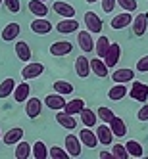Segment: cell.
<instances>
[{
    "mask_svg": "<svg viewBox=\"0 0 148 159\" xmlns=\"http://www.w3.org/2000/svg\"><path fill=\"white\" fill-rule=\"evenodd\" d=\"M44 73V65L41 61H27L25 67L21 69V77L23 81H31V79H37Z\"/></svg>",
    "mask_w": 148,
    "mask_h": 159,
    "instance_id": "6da1fadb",
    "label": "cell"
},
{
    "mask_svg": "<svg viewBox=\"0 0 148 159\" xmlns=\"http://www.w3.org/2000/svg\"><path fill=\"white\" fill-rule=\"evenodd\" d=\"M133 100L136 102H141V104H144V102L148 100V84L144 83H139V81H133V86L129 88V92H127Z\"/></svg>",
    "mask_w": 148,
    "mask_h": 159,
    "instance_id": "7a4b0ae2",
    "label": "cell"
},
{
    "mask_svg": "<svg viewBox=\"0 0 148 159\" xmlns=\"http://www.w3.org/2000/svg\"><path fill=\"white\" fill-rule=\"evenodd\" d=\"M85 25H87V31L90 33H102V29H104V21H102V17L94 12H87L85 14Z\"/></svg>",
    "mask_w": 148,
    "mask_h": 159,
    "instance_id": "3957f363",
    "label": "cell"
},
{
    "mask_svg": "<svg viewBox=\"0 0 148 159\" xmlns=\"http://www.w3.org/2000/svg\"><path fill=\"white\" fill-rule=\"evenodd\" d=\"M119 58H121V46H119L117 42H112L110 48H108V52H106V56L102 60H104V63L108 67H116L117 61H119Z\"/></svg>",
    "mask_w": 148,
    "mask_h": 159,
    "instance_id": "277c9868",
    "label": "cell"
},
{
    "mask_svg": "<svg viewBox=\"0 0 148 159\" xmlns=\"http://www.w3.org/2000/svg\"><path fill=\"white\" fill-rule=\"evenodd\" d=\"M131 23H133V16H131L129 12H125V10H123V14L113 16L112 21H110V25H112L113 31H121V29H125V27H129Z\"/></svg>",
    "mask_w": 148,
    "mask_h": 159,
    "instance_id": "5b68a950",
    "label": "cell"
},
{
    "mask_svg": "<svg viewBox=\"0 0 148 159\" xmlns=\"http://www.w3.org/2000/svg\"><path fill=\"white\" fill-rule=\"evenodd\" d=\"M77 29H79V21L73 19V17H64L62 21L56 23V31L62 33V35H71Z\"/></svg>",
    "mask_w": 148,
    "mask_h": 159,
    "instance_id": "8992f818",
    "label": "cell"
},
{
    "mask_svg": "<svg viewBox=\"0 0 148 159\" xmlns=\"http://www.w3.org/2000/svg\"><path fill=\"white\" fill-rule=\"evenodd\" d=\"M96 138H98V142L102 146H110L112 144L113 132H112V129H110L108 123H102V125H98V127H96Z\"/></svg>",
    "mask_w": 148,
    "mask_h": 159,
    "instance_id": "52a82bcc",
    "label": "cell"
},
{
    "mask_svg": "<svg viewBox=\"0 0 148 159\" xmlns=\"http://www.w3.org/2000/svg\"><path fill=\"white\" fill-rule=\"evenodd\" d=\"M90 35H93L90 31H81L77 35V44L81 46V50L85 54H90V52L94 50V40H93V37H90Z\"/></svg>",
    "mask_w": 148,
    "mask_h": 159,
    "instance_id": "ba28073f",
    "label": "cell"
},
{
    "mask_svg": "<svg viewBox=\"0 0 148 159\" xmlns=\"http://www.w3.org/2000/svg\"><path fill=\"white\" fill-rule=\"evenodd\" d=\"M42 111V104L39 98H27L25 100V113L29 119H37Z\"/></svg>",
    "mask_w": 148,
    "mask_h": 159,
    "instance_id": "9c48e42d",
    "label": "cell"
},
{
    "mask_svg": "<svg viewBox=\"0 0 148 159\" xmlns=\"http://www.w3.org/2000/svg\"><path fill=\"white\" fill-rule=\"evenodd\" d=\"M71 50H73V44L67 42V40H60V42H52L50 44V54L52 56H58V58L71 54Z\"/></svg>",
    "mask_w": 148,
    "mask_h": 159,
    "instance_id": "30bf717a",
    "label": "cell"
},
{
    "mask_svg": "<svg viewBox=\"0 0 148 159\" xmlns=\"http://www.w3.org/2000/svg\"><path fill=\"white\" fill-rule=\"evenodd\" d=\"M65 152L69 153V157H79L81 155V140L79 136H65Z\"/></svg>",
    "mask_w": 148,
    "mask_h": 159,
    "instance_id": "8fae6325",
    "label": "cell"
},
{
    "mask_svg": "<svg viewBox=\"0 0 148 159\" xmlns=\"http://www.w3.org/2000/svg\"><path fill=\"white\" fill-rule=\"evenodd\" d=\"M31 31L37 33V35H48L52 31V23L44 17H37L35 21H31Z\"/></svg>",
    "mask_w": 148,
    "mask_h": 159,
    "instance_id": "7c38bea8",
    "label": "cell"
},
{
    "mask_svg": "<svg viewBox=\"0 0 148 159\" xmlns=\"http://www.w3.org/2000/svg\"><path fill=\"white\" fill-rule=\"evenodd\" d=\"M79 140H81V144L83 146H87V148H96L98 146V138H96V132H93L88 127H85L81 132H79Z\"/></svg>",
    "mask_w": 148,
    "mask_h": 159,
    "instance_id": "4fadbf2b",
    "label": "cell"
},
{
    "mask_svg": "<svg viewBox=\"0 0 148 159\" xmlns=\"http://www.w3.org/2000/svg\"><path fill=\"white\" fill-rule=\"evenodd\" d=\"M75 73L81 77V79H87L90 75V60H87V56H79L75 60Z\"/></svg>",
    "mask_w": 148,
    "mask_h": 159,
    "instance_id": "5bb4252c",
    "label": "cell"
},
{
    "mask_svg": "<svg viewBox=\"0 0 148 159\" xmlns=\"http://www.w3.org/2000/svg\"><path fill=\"white\" fill-rule=\"evenodd\" d=\"M148 29V14H139L133 19V33L136 37H142Z\"/></svg>",
    "mask_w": 148,
    "mask_h": 159,
    "instance_id": "9a60e30c",
    "label": "cell"
},
{
    "mask_svg": "<svg viewBox=\"0 0 148 159\" xmlns=\"http://www.w3.org/2000/svg\"><path fill=\"white\" fill-rule=\"evenodd\" d=\"M44 106L46 107H50V109H54V111H60V109H64V106H65V100H64V96L62 94H48L46 98H44Z\"/></svg>",
    "mask_w": 148,
    "mask_h": 159,
    "instance_id": "2e32d148",
    "label": "cell"
},
{
    "mask_svg": "<svg viewBox=\"0 0 148 159\" xmlns=\"http://www.w3.org/2000/svg\"><path fill=\"white\" fill-rule=\"evenodd\" d=\"M108 125H110V129H112L113 136H117V138H123V136L127 134V125H125V121H123V119H119V117L113 115V117H112V121H110Z\"/></svg>",
    "mask_w": 148,
    "mask_h": 159,
    "instance_id": "e0dca14e",
    "label": "cell"
},
{
    "mask_svg": "<svg viewBox=\"0 0 148 159\" xmlns=\"http://www.w3.org/2000/svg\"><path fill=\"white\" fill-rule=\"evenodd\" d=\"M108 69H110V67L104 63V60H102V58H94V60H90V71H93L96 77H100V79L108 77V75H110V73H108Z\"/></svg>",
    "mask_w": 148,
    "mask_h": 159,
    "instance_id": "ac0fdd59",
    "label": "cell"
},
{
    "mask_svg": "<svg viewBox=\"0 0 148 159\" xmlns=\"http://www.w3.org/2000/svg\"><path fill=\"white\" fill-rule=\"evenodd\" d=\"M127 92H129V88L125 86V83H116V84L110 88L108 98L113 100V102H119V100H123L125 96H127Z\"/></svg>",
    "mask_w": 148,
    "mask_h": 159,
    "instance_id": "d6986e66",
    "label": "cell"
},
{
    "mask_svg": "<svg viewBox=\"0 0 148 159\" xmlns=\"http://www.w3.org/2000/svg\"><path fill=\"white\" fill-rule=\"evenodd\" d=\"M14 100L16 102H19V104H23V102L29 98V94H31V86H29V83L25 81V83H21V84H16V88H14Z\"/></svg>",
    "mask_w": 148,
    "mask_h": 159,
    "instance_id": "ffe728a7",
    "label": "cell"
},
{
    "mask_svg": "<svg viewBox=\"0 0 148 159\" xmlns=\"http://www.w3.org/2000/svg\"><path fill=\"white\" fill-rule=\"evenodd\" d=\"M112 79H113V83H133L135 73H133V69L123 67V69H116V71H113Z\"/></svg>",
    "mask_w": 148,
    "mask_h": 159,
    "instance_id": "44dd1931",
    "label": "cell"
},
{
    "mask_svg": "<svg viewBox=\"0 0 148 159\" xmlns=\"http://www.w3.org/2000/svg\"><path fill=\"white\" fill-rule=\"evenodd\" d=\"M27 8H29V12L37 17H46L48 16V6L44 4L42 0H31Z\"/></svg>",
    "mask_w": 148,
    "mask_h": 159,
    "instance_id": "7402d4cb",
    "label": "cell"
},
{
    "mask_svg": "<svg viewBox=\"0 0 148 159\" xmlns=\"http://www.w3.org/2000/svg\"><path fill=\"white\" fill-rule=\"evenodd\" d=\"M56 121H58V125H60V127H64V129H69V130H73V129L77 127V121L73 119V115H69V113H65L64 109H62L60 113H56Z\"/></svg>",
    "mask_w": 148,
    "mask_h": 159,
    "instance_id": "603a6c76",
    "label": "cell"
},
{
    "mask_svg": "<svg viewBox=\"0 0 148 159\" xmlns=\"http://www.w3.org/2000/svg\"><path fill=\"white\" fill-rule=\"evenodd\" d=\"M21 138H23V129H19V127L10 129V130L2 136V140H4L6 146H14V144H17Z\"/></svg>",
    "mask_w": 148,
    "mask_h": 159,
    "instance_id": "cb8c5ba5",
    "label": "cell"
},
{
    "mask_svg": "<svg viewBox=\"0 0 148 159\" xmlns=\"http://www.w3.org/2000/svg\"><path fill=\"white\" fill-rule=\"evenodd\" d=\"M52 10L62 17H75V8L71 4H67V2H54Z\"/></svg>",
    "mask_w": 148,
    "mask_h": 159,
    "instance_id": "d4e9b609",
    "label": "cell"
},
{
    "mask_svg": "<svg viewBox=\"0 0 148 159\" xmlns=\"http://www.w3.org/2000/svg\"><path fill=\"white\" fill-rule=\"evenodd\" d=\"M16 56L21 60V61H29L31 60V48H29V44L25 40H17L16 42Z\"/></svg>",
    "mask_w": 148,
    "mask_h": 159,
    "instance_id": "484cf974",
    "label": "cell"
},
{
    "mask_svg": "<svg viewBox=\"0 0 148 159\" xmlns=\"http://www.w3.org/2000/svg\"><path fill=\"white\" fill-rule=\"evenodd\" d=\"M79 115H81V123L85 125V127H88V129H90V127H94V125H96V121H98V115H96V111L88 109V107H83Z\"/></svg>",
    "mask_w": 148,
    "mask_h": 159,
    "instance_id": "4316f807",
    "label": "cell"
},
{
    "mask_svg": "<svg viewBox=\"0 0 148 159\" xmlns=\"http://www.w3.org/2000/svg\"><path fill=\"white\" fill-rule=\"evenodd\" d=\"M31 155L35 157V159H46L48 157V148H46V144H44L42 140L35 142V144L31 146Z\"/></svg>",
    "mask_w": 148,
    "mask_h": 159,
    "instance_id": "83f0119b",
    "label": "cell"
},
{
    "mask_svg": "<svg viewBox=\"0 0 148 159\" xmlns=\"http://www.w3.org/2000/svg\"><path fill=\"white\" fill-rule=\"evenodd\" d=\"M19 33H21V29H19L17 23H8V25L4 27V31H2V39H4L6 42L16 40V39L19 37Z\"/></svg>",
    "mask_w": 148,
    "mask_h": 159,
    "instance_id": "f1b7e54d",
    "label": "cell"
},
{
    "mask_svg": "<svg viewBox=\"0 0 148 159\" xmlns=\"http://www.w3.org/2000/svg\"><path fill=\"white\" fill-rule=\"evenodd\" d=\"M110 44H112V42H110V39H108L106 35H100V37H98V40L94 42V50H96V56H98V58H104V56H106Z\"/></svg>",
    "mask_w": 148,
    "mask_h": 159,
    "instance_id": "f546056e",
    "label": "cell"
},
{
    "mask_svg": "<svg viewBox=\"0 0 148 159\" xmlns=\"http://www.w3.org/2000/svg\"><path fill=\"white\" fill-rule=\"evenodd\" d=\"M83 107H85V102H83L81 98H75V100H71V102H65L64 111L69 113V115H77V113H81Z\"/></svg>",
    "mask_w": 148,
    "mask_h": 159,
    "instance_id": "4dcf8cb0",
    "label": "cell"
},
{
    "mask_svg": "<svg viewBox=\"0 0 148 159\" xmlns=\"http://www.w3.org/2000/svg\"><path fill=\"white\" fill-rule=\"evenodd\" d=\"M14 88H16V81L12 77H8V79H4L2 83H0V98H8L10 94L14 92Z\"/></svg>",
    "mask_w": 148,
    "mask_h": 159,
    "instance_id": "1f68e13d",
    "label": "cell"
},
{
    "mask_svg": "<svg viewBox=\"0 0 148 159\" xmlns=\"http://www.w3.org/2000/svg\"><path fill=\"white\" fill-rule=\"evenodd\" d=\"M14 155H16V159H27V157H31V146L27 142H23V140H19L17 146H16Z\"/></svg>",
    "mask_w": 148,
    "mask_h": 159,
    "instance_id": "d6a6232c",
    "label": "cell"
},
{
    "mask_svg": "<svg viewBox=\"0 0 148 159\" xmlns=\"http://www.w3.org/2000/svg\"><path fill=\"white\" fill-rule=\"evenodd\" d=\"M125 150H127V153H129V157H142V146L136 142V140H129L127 144H125Z\"/></svg>",
    "mask_w": 148,
    "mask_h": 159,
    "instance_id": "836d02e7",
    "label": "cell"
},
{
    "mask_svg": "<svg viewBox=\"0 0 148 159\" xmlns=\"http://www.w3.org/2000/svg\"><path fill=\"white\" fill-rule=\"evenodd\" d=\"M54 90L58 94H62V96H67V94H71L75 88H73L71 83H67V81H56L54 83Z\"/></svg>",
    "mask_w": 148,
    "mask_h": 159,
    "instance_id": "e575fe53",
    "label": "cell"
},
{
    "mask_svg": "<svg viewBox=\"0 0 148 159\" xmlns=\"http://www.w3.org/2000/svg\"><path fill=\"white\" fill-rule=\"evenodd\" d=\"M48 157H52V159H69V153H67L64 148L52 146L50 150H48Z\"/></svg>",
    "mask_w": 148,
    "mask_h": 159,
    "instance_id": "d590c367",
    "label": "cell"
},
{
    "mask_svg": "<svg viewBox=\"0 0 148 159\" xmlns=\"http://www.w3.org/2000/svg\"><path fill=\"white\" fill-rule=\"evenodd\" d=\"M112 155H113V159H129L127 150H125V146H121V144L112 146Z\"/></svg>",
    "mask_w": 148,
    "mask_h": 159,
    "instance_id": "8d00e7d4",
    "label": "cell"
},
{
    "mask_svg": "<svg viewBox=\"0 0 148 159\" xmlns=\"http://www.w3.org/2000/svg\"><path fill=\"white\" fill-rule=\"evenodd\" d=\"M96 115H98V119H100L102 123H110V121H112V117H113V111H112L110 107L100 106V107H98V111H96Z\"/></svg>",
    "mask_w": 148,
    "mask_h": 159,
    "instance_id": "74e56055",
    "label": "cell"
},
{
    "mask_svg": "<svg viewBox=\"0 0 148 159\" xmlns=\"http://www.w3.org/2000/svg\"><path fill=\"white\" fill-rule=\"evenodd\" d=\"M2 2L8 8L10 14H19V10H21V2H19V0H2Z\"/></svg>",
    "mask_w": 148,
    "mask_h": 159,
    "instance_id": "f35d334b",
    "label": "cell"
},
{
    "mask_svg": "<svg viewBox=\"0 0 148 159\" xmlns=\"http://www.w3.org/2000/svg\"><path fill=\"white\" fill-rule=\"evenodd\" d=\"M117 4L125 10V12H135L136 6H139V4H136V0H117Z\"/></svg>",
    "mask_w": 148,
    "mask_h": 159,
    "instance_id": "ab89813d",
    "label": "cell"
},
{
    "mask_svg": "<svg viewBox=\"0 0 148 159\" xmlns=\"http://www.w3.org/2000/svg\"><path fill=\"white\" fill-rule=\"evenodd\" d=\"M136 71L139 73H148V56H142V58L136 61Z\"/></svg>",
    "mask_w": 148,
    "mask_h": 159,
    "instance_id": "60d3db41",
    "label": "cell"
},
{
    "mask_svg": "<svg viewBox=\"0 0 148 159\" xmlns=\"http://www.w3.org/2000/svg\"><path fill=\"white\" fill-rule=\"evenodd\" d=\"M116 4H117V0H102V10L106 14H112L116 10Z\"/></svg>",
    "mask_w": 148,
    "mask_h": 159,
    "instance_id": "b9f144b4",
    "label": "cell"
},
{
    "mask_svg": "<svg viewBox=\"0 0 148 159\" xmlns=\"http://www.w3.org/2000/svg\"><path fill=\"white\" fill-rule=\"evenodd\" d=\"M136 119L139 121H148V104L144 102V106L139 109V113H136Z\"/></svg>",
    "mask_w": 148,
    "mask_h": 159,
    "instance_id": "7bdbcfd3",
    "label": "cell"
},
{
    "mask_svg": "<svg viewBox=\"0 0 148 159\" xmlns=\"http://www.w3.org/2000/svg\"><path fill=\"white\" fill-rule=\"evenodd\" d=\"M98 157H100V159H113V155H112L110 152H100Z\"/></svg>",
    "mask_w": 148,
    "mask_h": 159,
    "instance_id": "ee69618b",
    "label": "cell"
},
{
    "mask_svg": "<svg viewBox=\"0 0 148 159\" xmlns=\"http://www.w3.org/2000/svg\"><path fill=\"white\" fill-rule=\"evenodd\" d=\"M87 2H88V4H94V2H98V0H87Z\"/></svg>",
    "mask_w": 148,
    "mask_h": 159,
    "instance_id": "f6af8a7d",
    "label": "cell"
},
{
    "mask_svg": "<svg viewBox=\"0 0 148 159\" xmlns=\"http://www.w3.org/2000/svg\"><path fill=\"white\" fill-rule=\"evenodd\" d=\"M0 6H2V0H0Z\"/></svg>",
    "mask_w": 148,
    "mask_h": 159,
    "instance_id": "bcb514c9",
    "label": "cell"
},
{
    "mask_svg": "<svg viewBox=\"0 0 148 159\" xmlns=\"http://www.w3.org/2000/svg\"><path fill=\"white\" fill-rule=\"evenodd\" d=\"M0 138H2V134H0Z\"/></svg>",
    "mask_w": 148,
    "mask_h": 159,
    "instance_id": "7dc6e473",
    "label": "cell"
},
{
    "mask_svg": "<svg viewBox=\"0 0 148 159\" xmlns=\"http://www.w3.org/2000/svg\"><path fill=\"white\" fill-rule=\"evenodd\" d=\"M42 2H46V0H42Z\"/></svg>",
    "mask_w": 148,
    "mask_h": 159,
    "instance_id": "c3c4849f",
    "label": "cell"
}]
</instances>
